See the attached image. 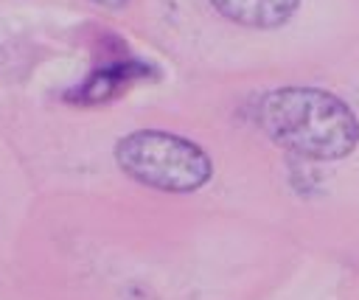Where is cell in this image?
<instances>
[{
  "instance_id": "cell-2",
  "label": "cell",
  "mask_w": 359,
  "mask_h": 300,
  "mask_svg": "<svg viewBox=\"0 0 359 300\" xmlns=\"http://www.w3.org/2000/svg\"><path fill=\"white\" fill-rule=\"evenodd\" d=\"M118 168L135 182L163 193H194L213 177L210 154L174 132L137 129L115 143Z\"/></svg>"
},
{
  "instance_id": "cell-5",
  "label": "cell",
  "mask_w": 359,
  "mask_h": 300,
  "mask_svg": "<svg viewBox=\"0 0 359 300\" xmlns=\"http://www.w3.org/2000/svg\"><path fill=\"white\" fill-rule=\"evenodd\" d=\"M95 6H101V8H112V11H118V8H123L129 0H93Z\"/></svg>"
},
{
  "instance_id": "cell-4",
  "label": "cell",
  "mask_w": 359,
  "mask_h": 300,
  "mask_svg": "<svg viewBox=\"0 0 359 300\" xmlns=\"http://www.w3.org/2000/svg\"><path fill=\"white\" fill-rule=\"evenodd\" d=\"M143 73V67L137 62H118L109 64L104 70H95L76 93H70V101L79 104H98V101H109L115 93H121L132 79H137Z\"/></svg>"
},
{
  "instance_id": "cell-3",
  "label": "cell",
  "mask_w": 359,
  "mask_h": 300,
  "mask_svg": "<svg viewBox=\"0 0 359 300\" xmlns=\"http://www.w3.org/2000/svg\"><path fill=\"white\" fill-rule=\"evenodd\" d=\"M222 17L244 28H278L300 6V0H208Z\"/></svg>"
},
{
  "instance_id": "cell-1",
  "label": "cell",
  "mask_w": 359,
  "mask_h": 300,
  "mask_svg": "<svg viewBox=\"0 0 359 300\" xmlns=\"http://www.w3.org/2000/svg\"><path fill=\"white\" fill-rule=\"evenodd\" d=\"M255 121L269 140L309 160L348 157L359 143L353 109L317 87H278L258 98Z\"/></svg>"
}]
</instances>
